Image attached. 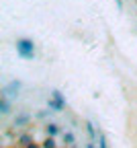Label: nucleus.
<instances>
[{"instance_id": "f257e3e1", "label": "nucleus", "mask_w": 137, "mask_h": 148, "mask_svg": "<svg viewBox=\"0 0 137 148\" xmlns=\"http://www.w3.org/2000/svg\"><path fill=\"white\" fill-rule=\"evenodd\" d=\"M16 51H18L21 58L31 60L33 56H35V43H33L31 39H18V41H16Z\"/></svg>"}, {"instance_id": "f03ea898", "label": "nucleus", "mask_w": 137, "mask_h": 148, "mask_svg": "<svg viewBox=\"0 0 137 148\" xmlns=\"http://www.w3.org/2000/svg\"><path fill=\"white\" fill-rule=\"evenodd\" d=\"M64 105H66V101H64V97L60 95V90H53V92H51L49 107H53V109H64Z\"/></svg>"}, {"instance_id": "7ed1b4c3", "label": "nucleus", "mask_w": 137, "mask_h": 148, "mask_svg": "<svg viewBox=\"0 0 137 148\" xmlns=\"http://www.w3.org/2000/svg\"><path fill=\"white\" fill-rule=\"evenodd\" d=\"M64 140H66V144H74V134L72 132H66L64 134Z\"/></svg>"}, {"instance_id": "20e7f679", "label": "nucleus", "mask_w": 137, "mask_h": 148, "mask_svg": "<svg viewBox=\"0 0 137 148\" xmlns=\"http://www.w3.org/2000/svg\"><path fill=\"white\" fill-rule=\"evenodd\" d=\"M43 146H45V148H55V142H53V140H51V138H47V140H45V144H43Z\"/></svg>"}, {"instance_id": "39448f33", "label": "nucleus", "mask_w": 137, "mask_h": 148, "mask_svg": "<svg viewBox=\"0 0 137 148\" xmlns=\"http://www.w3.org/2000/svg\"><path fill=\"white\" fill-rule=\"evenodd\" d=\"M98 144H100V148H106V142H104V136H98Z\"/></svg>"}, {"instance_id": "423d86ee", "label": "nucleus", "mask_w": 137, "mask_h": 148, "mask_svg": "<svg viewBox=\"0 0 137 148\" xmlns=\"http://www.w3.org/2000/svg\"><path fill=\"white\" fill-rule=\"evenodd\" d=\"M55 132H57L55 125H47V134H55Z\"/></svg>"}, {"instance_id": "0eeeda50", "label": "nucleus", "mask_w": 137, "mask_h": 148, "mask_svg": "<svg viewBox=\"0 0 137 148\" xmlns=\"http://www.w3.org/2000/svg\"><path fill=\"white\" fill-rule=\"evenodd\" d=\"M86 127H88V132H90V136H92V138H94V127H92V123H90V121H88V123H86Z\"/></svg>"}, {"instance_id": "6e6552de", "label": "nucleus", "mask_w": 137, "mask_h": 148, "mask_svg": "<svg viewBox=\"0 0 137 148\" xmlns=\"http://www.w3.org/2000/svg\"><path fill=\"white\" fill-rule=\"evenodd\" d=\"M86 148H94V146H92V144H88V146H86Z\"/></svg>"}]
</instances>
